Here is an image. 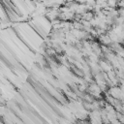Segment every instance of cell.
Returning a JSON list of instances; mask_svg holds the SVG:
<instances>
[{
    "label": "cell",
    "mask_w": 124,
    "mask_h": 124,
    "mask_svg": "<svg viewBox=\"0 0 124 124\" xmlns=\"http://www.w3.org/2000/svg\"><path fill=\"white\" fill-rule=\"evenodd\" d=\"M117 120L121 124H124V114L122 112H117Z\"/></svg>",
    "instance_id": "obj_1"
}]
</instances>
